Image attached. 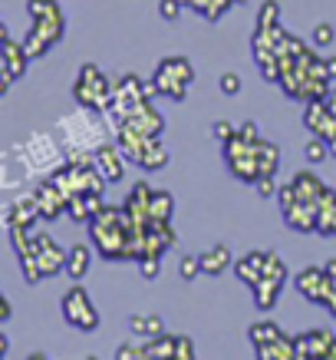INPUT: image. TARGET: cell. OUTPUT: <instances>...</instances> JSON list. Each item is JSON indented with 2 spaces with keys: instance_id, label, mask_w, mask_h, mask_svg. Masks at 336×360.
Returning a JSON list of instances; mask_svg holds the SVG:
<instances>
[{
  "instance_id": "obj_35",
  "label": "cell",
  "mask_w": 336,
  "mask_h": 360,
  "mask_svg": "<svg viewBox=\"0 0 336 360\" xmlns=\"http://www.w3.org/2000/svg\"><path fill=\"white\" fill-rule=\"evenodd\" d=\"M333 40H336L333 23H316V27H314V46H316V50H323V46H330Z\"/></svg>"
},
{
  "instance_id": "obj_31",
  "label": "cell",
  "mask_w": 336,
  "mask_h": 360,
  "mask_svg": "<svg viewBox=\"0 0 336 360\" xmlns=\"http://www.w3.org/2000/svg\"><path fill=\"white\" fill-rule=\"evenodd\" d=\"M283 330L274 324V321H257V324H250L248 328V338H250V344L254 347H260V344H267V340H274V338H281Z\"/></svg>"
},
{
  "instance_id": "obj_24",
  "label": "cell",
  "mask_w": 336,
  "mask_h": 360,
  "mask_svg": "<svg viewBox=\"0 0 336 360\" xmlns=\"http://www.w3.org/2000/svg\"><path fill=\"white\" fill-rule=\"evenodd\" d=\"M254 357L257 360H297V340L281 334V338H274V340H267V344L254 347Z\"/></svg>"
},
{
  "instance_id": "obj_22",
  "label": "cell",
  "mask_w": 336,
  "mask_h": 360,
  "mask_svg": "<svg viewBox=\"0 0 336 360\" xmlns=\"http://www.w3.org/2000/svg\"><path fill=\"white\" fill-rule=\"evenodd\" d=\"M102 208H106V195H102V192H86V195L69 198L66 215H69L73 221H83V225H89V221H93V215H96V212H102Z\"/></svg>"
},
{
  "instance_id": "obj_45",
  "label": "cell",
  "mask_w": 336,
  "mask_h": 360,
  "mask_svg": "<svg viewBox=\"0 0 336 360\" xmlns=\"http://www.w3.org/2000/svg\"><path fill=\"white\" fill-rule=\"evenodd\" d=\"M234 4H248V0H234Z\"/></svg>"
},
{
  "instance_id": "obj_12",
  "label": "cell",
  "mask_w": 336,
  "mask_h": 360,
  "mask_svg": "<svg viewBox=\"0 0 336 360\" xmlns=\"http://www.w3.org/2000/svg\"><path fill=\"white\" fill-rule=\"evenodd\" d=\"M297 357L300 360H336V334L333 330H307L297 334Z\"/></svg>"
},
{
  "instance_id": "obj_30",
  "label": "cell",
  "mask_w": 336,
  "mask_h": 360,
  "mask_svg": "<svg viewBox=\"0 0 336 360\" xmlns=\"http://www.w3.org/2000/svg\"><path fill=\"white\" fill-rule=\"evenodd\" d=\"M316 235H336V188H330L323 208H320V225H316Z\"/></svg>"
},
{
  "instance_id": "obj_34",
  "label": "cell",
  "mask_w": 336,
  "mask_h": 360,
  "mask_svg": "<svg viewBox=\"0 0 336 360\" xmlns=\"http://www.w3.org/2000/svg\"><path fill=\"white\" fill-rule=\"evenodd\" d=\"M178 274H182L184 281H195L198 274H205L201 271V258L198 255H184L182 262H178Z\"/></svg>"
},
{
  "instance_id": "obj_1",
  "label": "cell",
  "mask_w": 336,
  "mask_h": 360,
  "mask_svg": "<svg viewBox=\"0 0 336 360\" xmlns=\"http://www.w3.org/2000/svg\"><path fill=\"white\" fill-rule=\"evenodd\" d=\"M89 241L106 262H139V238H135V221L129 219L126 205L93 215L89 221Z\"/></svg>"
},
{
  "instance_id": "obj_3",
  "label": "cell",
  "mask_w": 336,
  "mask_h": 360,
  "mask_svg": "<svg viewBox=\"0 0 336 360\" xmlns=\"http://www.w3.org/2000/svg\"><path fill=\"white\" fill-rule=\"evenodd\" d=\"M66 162V153L56 136L36 132L27 142H20L17 149L4 155V169H20L23 179H46L53 175L60 165Z\"/></svg>"
},
{
  "instance_id": "obj_21",
  "label": "cell",
  "mask_w": 336,
  "mask_h": 360,
  "mask_svg": "<svg viewBox=\"0 0 336 360\" xmlns=\"http://www.w3.org/2000/svg\"><path fill=\"white\" fill-rule=\"evenodd\" d=\"M283 284H287V278L283 274H264L250 291H254V304L260 307V311H274L277 307V301H281V291Z\"/></svg>"
},
{
  "instance_id": "obj_11",
  "label": "cell",
  "mask_w": 336,
  "mask_h": 360,
  "mask_svg": "<svg viewBox=\"0 0 336 360\" xmlns=\"http://www.w3.org/2000/svg\"><path fill=\"white\" fill-rule=\"evenodd\" d=\"M0 37H4V56H0V63H4V83H0V89L7 93L17 79L27 77V63H30V56H27V50H23V40L17 44L7 27H0Z\"/></svg>"
},
{
  "instance_id": "obj_17",
  "label": "cell",
  "mask_w": 336,
  "mask_h": 360,
  "mask_svg": "<svg viewBox=\"0 0 336 360\" xmlns=\"http://www.w3.org/2000/svg\"><path fill=\"white\" fill-rule=\"evenodd\" d=\"M93 162H96V169L102 172V179H106L109 186H116V182L126 179V153H122L119 146H112V142H102V146H99L96 155H93Z\"/></svg>"
},
{
  "instance_id": "obj_20",
  "label": "cell",
  "mask_w": 336,
  "mask_h": 360,
  "mask_svg": "<svg viewBox=\"0 0 336 360\" xmlns=\"http://www.w3.org/2000/svg\"><path fill=\"white\" fill-rule=\"evenodd\" d=\"M149 202H152V186L149 182H135L132 186V192L126 195V212H129V219L135 221V229H142V225H149L152 221V215H149Z\"/></svg>"
},
{
  "instance_id": "obj_27",
  "label": "cell",
  "mask_w": 336,
  "mask_h": 360,
  "mask_svg": "<svg viewBox=\"0 0 336 360\" xmlns=\"http://www.w3.org/2000/svg\"><path fill=\"white\" fill-rule=\"evenodd\" d=\"M135 165H142L145 172H159V169H165L168 165V149L162 146V139H152L145 149H142V155H139V162Z\"/></svg>"
},
{
  "instance_id": "obj_25",
  "label": "cell",
  "mask_w": 336,
  "mask_h": 360,
  "mask_svg": "<svg viewBox=\"0 0 336 360\" xmlns=\"http://www.w3.org/2000/svg\"><path fill=\"white\" fill-rule=\"evenodd\" d=\"M201 258V271L205 274H221L224 268H234V258H231V248L228 245H211L205 255H198Z\"/></svg>"
},
{
  "instance_id": "obj_8",
  "label": "cell",
  "mask_w": 336,
  "mask_h": 360,
  "mask_svg": "<svg viewBox=\"0 0 336 360\" xmlns=\"http://www.w3.org/2000/svg\"><path fill=\"white\" fill-rule=\"evenodd\" d=\"M277 198H281V212H283V225H287V229L300 231V235H310V231H316L320 208L300 202V198L293 195V186H290V182H283V186L277 188Z\"/></svg>"
},
{
  "instance_id": "obj_10",
  "label": "cell",
  "mask_w": 336,
  "mask_h": 360,
  "mask_svg": "<svg viewBox=\"0 0 336 360\" xmlns=\"http://www.w3.org/2000/svg\"><path fill=\"white\" fill-rule=\"evenodd\" d=\"M135 238H139V262L142 258H162L175 245V229L172 221H149V225L135 229Z\"/></svg>"
},
{
  "instance_id": "obj_28",
  "label": "cell",
  "mask_w": 336,
  "mask_h": 360,
  "mask_svg": "<svg viewBox=\"0 0 336 360\" xmlns=\"http://www.w3.org/2000/svg\"><path fill=\"white\" fill-rule=\"evenodd\" d=\"M129 328H132V334L152 340V338H159V334H165V321L159 314H132Z\"/></svg>"
},
{
  "instance_id": "obj_23",
  "label": "cell",
  "mask_w": 336,
  "mask_h": 360,
  "mask_svg": "<svg viewBox=\"0 0 336 360\" xmlns=\"http://www.w3.org/2000/svg\"><path fill=\"white\" fill-rule=\"evenodd\" d=\"M267 255H271V251H250V255L238 258V264H234V274H238V278L248 284V288H254V284L264 278V268H267Z\"/></svg>"
},
{
  "instance_id": "obj_41",
  "label": "cell",
  "mask_w": 336,
  "mask_h": 360,
  "mask_svg": "<svg viewBox=\"0 0 336 360\" xmlns=\"http://www.w3.org/2000/svg\"><path fill=\"white\" fill-rule=\"evenodd\" d=\"M149 354H145V347H132V344H122L119 350H116V360H145Z\"/></svg>"
},
{
  "instance_id": "obj_13",
  "label": "cell",
  "mask_w": 336,
  "mask_h": 360,
  "mask_svg": "<svg viewBox=\"0 0 336 360\" xmlns=\"http://www.w3.org/2000/svg\"><path fill=\"white\" fill-rule=\"evenodd\" d=\"M33 195H36V205H40V219H43V221H56L60 215H66V208H69V198L63 195V188L56 186L50 175L36 182Z\"/></svg>"
},
{
  "instance_id": "obj_9",
  "label": "cell",
  "mask_w": 336,
  "mask_h": 360,
  "mask_svg": "<svg viewBox=\"0 0 336 360\" xmlns=\"http://www.w3.org/2000/svg\"><path fill=\"white\" fill-rule=\"evenodd\" d=\"M60 307H63V317H66L69 328H76V330H96L99 328V311H96V304H93L89 291L79 281L63 295V304Z\"/></svg>"
},
{
  "instance_id": "obj_40",
  "label": "cell",
  "mask_w": 336,
  "mask_h": 360,
  "mask_svg": "<svg viewBox=\"0 0 336 360\" xmlns=\"http://www.w3.org/2000/svg\"><path fill=\"white\" fill-rule=\"evenodd\" d=\"M234 132H238V129H234V126H231L228 120H217L215 126H211V136H215L217 142H228L231 136H234Z\"/></svg>"
},
{
  "instance_id": "obj_37",
  "label": "cell",
  "mask_w": 336,
  "mask_h": 360,
  "mask_svg": "<svg viewBox=\"0 0 336 360\" xmlns=\"http://www.w3.org/2000/svg\"><path fill=\"white\" fill-rule=\"evenodd\" d=\"M217 83H221V93H224V96H238L241 93V77L238 73H221Z\"/></svg>"
},
{
  "instance_id": "obj_32",
  "label": "cell",
  "mask_w": 336,
  "mask_h": 360,
  "mask_svg": "<svg viewBox=\"0 0 336 360\" xmlns=\"http://www.w3.org/2000/svg\"><path fill=\"white\" fill-rule=\"evenodd\" d=\"M304 155H307V162H326V155H333V149H330V142L320 139V136H314V139L304 146Z\"/></svg>"
},
{
  "instance_id": "obj_43",
  "label": "cell",
  "mask_w": 336,
  "mask_h": 360,
  "mask_svg": "<svg viewBox=\"0 0 336 360\" xmlns=\"http://www.w3.org/2000/svg\"><path fill=\"white\" fill-rule=\"evenodd\" d=\"M11 301H7V297H4V307H0V321H11Z\"/></svg>"
},
{
  "instance_id": "obj_16",
  "label": "cell",
  "mask_w": 336,
  "mask_h": 360,
  "mask_svg": "<svg viewBox=\"0 0 336 360\" xmlns=\"http://www.w3.org/2000/svg\"><path fill=\"white\" fill-rule=\"evenodd\" d=\"M304 126L314 136L330 142L336 136V112L326 106V99H314V103H307V110H304Z\"/></svg>"
},
{
  "instance_id": "obj_2",
  "label": "cell",
  "mask_w": 336,
  "mask_h": 360,
  "mask_svg": "<svg viewBox=\"0 0 336 360\" xmlns=\"http://www.w3.org/2000/svg\"><path fill=\"white\" fill-rule=\"evenodd\" d=\"M106 132H112L106 116L99 120L96 110H83V106H79L76 112H69L66 120L56 122L53 136L60 139V146H63V153L69 162H93L96 149L106 142Z\"/></svg>"
},
{
  "instance_id": "obj_26",
  "label": "cell",
  "mask_w": 336,
  "mask_h": 360,
  "mask_svg": "<svg viewBox=\"0 0 336 360\" xmlns=\"http://www.w3.org/2000/svg\"><path fill=\"white\" fill-rule=\"evenodd\" d=\"M89 264H93V248H89V245H73L69 255H66V274H69L73 281H79V278L89 271Z\"/></svg>"
},
{
  "instance_id": "obj_7",
  "label": "cell",
  "mask_w": 336,
  "mask_h": 360,
  "mask_svg": "<svg viewBox=\"0 0 336 360\" xmlns=\"http://www.w3.org/2000/svg\"><path fill=\"white\" fill-rule=\"evenodd\" d=\"M260 139V136H257ZM257 139H250L244 132H234L228 142H224V162H228L231 175L241 179V182H248L254 186L260 179V162H257Z\"/></svg>"
},
{
  "instance_id": "obj_15",
  "label": "cell",
  "mask_w": 336,
  "mask_h": 360,
  "mask_svg": "<svg viewBox=\"0 0 336 360\" xmlns=\"http://www.w3.org/2000/svg\"><path fill=\"white\" fill-rule=\"evenodd\" d=\"M33 248H36V262H40V271H43V278H53V274L66 271V255L69 251L60 248L46 231H40V235H33Z\"/></svg>"
},
{
  "instance_id": "obj_4",
  "label": "cell",
  "mask_w": 336,
  "mask_h": 360,
  "mask_svg": "<svg viewBox=\"0 0 336 360\" xmlns=\"http://www.w3.org/2000/svg\"><path fill=\"white\" fill-rule=\"evenodd\" d=\"M27 13H30L33 27L23 37V50H27L30 60H36V56H46L63 40L66 17L56 0H27Z\"/></svg>"
},
{
  "instance_id": "obj_14",
  "label": "cell",
  "mask_w": 336,
  "mask_h": 360,
  "mask_svg": "<svg viewBox=\"0 0 336 360\" xmlns=\"http://www.w3.org/2000/svg\"><path fill=\"white\" fill-rule=\"evenodd\" d=\"M40 219V205H36V195H17L4 205V229L13 231V229H30L33 221Z\"/></svg>"
},
{
  "instance_id": "obj_44",
  "label": "cell",
  "mask_w": 336,
  "mask_h": 360,
  "mask_svg": "<svg viewBox=\"0 0 336 360\" xmlns=\"http://www.w3.org/2000/svg\"><path fill=\"white\" fill-rule=\"evenodd\" d=\"M326 70H330V79H336V56H326Z\"/></svg>"
},
{
  "instance_id": "obj_5",
  "label": "cell",
  "mask_w": 336,
  "mask_h": 360,
  "mask_svg": "<svg viewBox=\"0 0 336 360\" xmlns=\"http://www.w3.org/2000/svg\"><path fill=\"white\" fill-rule=\"evenodd\" d=\"M112 93H116V83H112L96 63L79 66L76 83H73V96H76V103L83 110L106 112L109 103H112Z\"/></svg>"
},
{
  "instance_id": "obj_38",
  "label": "cell",
  "mask_w": 336,
  "mask_h": 360,
  "mask_svg": "<svg viewBox=\"0 0 336 360\" xmlns=\"http://www.w3.org/2000/svg\"><path fill=\"white\" fill-rule=\"evenodd\" d=\"M159 264H162V258H142V262H139L142 278H145V281H155V278H159V271H162Z\"/></svg>"
},
{
  "instance_id": "obj_42",
  "label": "cell",
  "mask_w": 336,
  "mask_h": 360,
  "mask_svg": "<svg viewBox=\"0 0 336 360\" xmlns=\"http://www.w3.org/2000/svg\"><path fill=\"white\" fill-rule=\"evenodd\" d=\"M238 129L244 132V136H250V139H257V136H260V129L254 126V122H244V126H238Z\"/></svg>"
},
{
  "instance_id": "obj_36",
  "label": "cell",
  "mask_w": 336,
  "mask_h": 360,
  "mask_svg": "<svg viewBox=\"0 0 336 360\" xmlns=\"http://www.w3.org/2000/svg\"><path fill=\"white\" fill-rule=\"evenodd\" d=\"M184 11V0H162L159 4V13H162V20H178Z\"/></svg>"
},
{
  "instance_id": "obj_19",
  "label": "cell",
  "mask_w": 336,
  "mask_h": 360,
  "mask_svg": "<svg viewBox=\"0 0 336 360\" xmlns=\"http://www.w3.org/2000/svg\"><path fill=\"white\" fill-rule=\"evenodd\" d=\"M293 288L300 291V295L310 301V304H323V295H326V268H304V271H297L293 278Z\"/></svg>"
},
{
  "instance_id": "obj_6",
  "label": "cell",
  "mask_w": 336,
  "mask_h": 360,
  "mask_svg": "<svg viewBox=\"0 0 336 360\" xmlns=\"http://www.w3.org/2000/svg\"><path fill=\"white\" fill-rule=\"evenodd\" d=\"M155 86H159V96L172 99V103H182L188 96V86L195 83V66L188 56H165L162 63L155 66Z\"/></svg>"
},
{
  "instance_id": "obj_18",
  "label": "cell",
  "mask_w": 336,
  "mask_h": 360,
  "mask_svg": "<svg viewBox=\"0 0 336 360\" xmlns=\"http://www.w3.org/2000/svg\"><path fill=\"white\" fill-rule=\"evenodd\" d=\"M149 357H175V360H191L195 357V344L188 338H172V334H159L145 344Z\"/></svg>"
},
{
  "instance_id": "obj_39",
  "label": "cell",
  "mask_w": 336,
  "mask_h": 360,
  "mask_svg": "<svg viewBox=\"0 0 336 360\" xmlns=\"http://www.w3.org/2000/svg\"><path fill=\"white\" fill-rule=\"evenodd\" d=\"M254 188H257V195H260V198L277 195V182H274V175H260L257 182H254Z\"/></svg>"
},
{
  "instance_id": "obj_33",
  "label": "cell",
  "mask_w": 336,
  "mask_h": 360,
  "mask_svg": "<svg viewBox=\"0 0 336 360\" xmlns=\"http://www.w3.org/2000/svg\"><path fill=\"white\" fill-rule=\"evenodd\" d=\"M274 23H281V4L264 0V7L257 11V27H274Z\"/></svg>"
},
{
  "instance_id": "obj_29",
  "label": "cell",
  "mask_w": 336,
  "mask_h": 360,
  "mask_svg": "<svg viewBox=\"0 0 336 360\" xmlns=\"http://www.w3.org/2000/svg\"><path fill=\"white\" fill-rule=\"evenodd\" d=\"M172 212H175L172 192L152 188V202H149V215H152V221H172Z\"/></svg>"
}]
</instances>
